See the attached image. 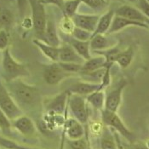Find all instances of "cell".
<instances>
[{"instance_id": "6da1fadb", "label": "cell", "mask_w": 149, "mask_h": 149, "mask_svg": "<svg viewBox=\"0 0 149 149\" xmlns=\"http://www.w3.org/2000/svg\"><path fill=\"white\" fill-rule=\"evenodd\" d=\"M5 85L22 111L24 108H34L41 103V93L36 85L29 84L22 79L13 81Z\"/></svg>"}, {"instance_id": "7a4b0ae2", "label": "cell", "mask_w": 149, "mask_h": 149, "mask_svg": "<svg viewBox=\"0 0 149 149\" xmlns=\"http://www.w3.org/2000/svg\"><path fill=\"white\" fill-rule=\"evenodd\" d=\"M30 76L27 67L13 57L10 47L2 52V80L5 84Z\"/></svg>"}, {"instance_id": "3957f363", "label": "cell", "mask_w": 149, "mask_h": 149, "mask_svg": "<svg viewBox=\"0 0 149 149\" xmlns=\"http://www.w3.org/2000/svg\"><path fill=\"white\" fill-rule=\"evenodd\" d=\"M101 117L104 126L108 127L113 131L118 134L121 137L125 138L128 143H131L136 141V135L126 126L118 113L103 109L101 111Z\"/></svg>"}, {"instance_id": "277c9868", "label": "cell", "mask_w": 149, "mask_h": 149, "mask_svg": "<svg viewBox=\"0 0 149 149\" xmlns=\"http://www.w3.org/2000/svg\"><path fill=\"white\" fill-rule=\"evenodd\" d=\"M28 4L32 11L33 29L34 31L37 39L44 41L45 31L48 15L46 13L45 5H44L40 0H28Z\"/></svg>"}, {"instance_id": "5b68a950", "label": "cell", "mask_w": 149, "mask_h": 149, "mask_svg": "<svg viewBox=\"0 0 149 149\" xmlns=\"http://www.w3.org/2000/svg\"><path fill=\"white\" fill-rule=\"evenodd\" d=\"M0 109L13 121L24 114L21 107L17 105L10 93L9 92L4 82L0 78Z\"/></svg>"}, {"instance_id": "8992f818", "label": "cell", "mask_w": 149, "mask_h": 149, "mask_svg": "<svg viewBox=\"0 0 149 149\" xmlns=\"http://www.w3.org/2000/svg\"><path fill=\"white\" fill-rule=\"evenodd\" d=\"M68 107L73 118L77 119L84 125H86L88 124L89 110L88 103L84 96L69 94Z\"/></svg>"}, {"instance_id": "52a82bcc", "label": "cell", "mask_w": 149, "mask_h": 149, "mask_svg": "<svg viewBox=\"0 0 149 149\" xmlns=\"http://www.w3.org/2000/svg\"><path fill=\"white\" fill-rule=\"evenodd\" d=\"M128 85V81L125 79H121L113 89L106 93L105 107L104 109L118 113L123 100V93Z\"/></svg>"}, {"instance_id": "ba28073f", "label": "cell", "mask_w": 149, "mask_h": 149, "mask_svg": "<svg viewBox=\"0 0 149 149\" xmlns=\"http://www.w3.org/2000/svg\"><path fill=\"white\" fill-rule=\"evenodd\" d=\"M72 76L62 68L59 62H52L43 67V79L48 85H57Z\"/></svg>"}, {"instance_id": "9c48e42d", "label": "cell", "mask_w": 149, "mask_h": 149, "mask_svg": "<svg viewBox=\"0 0 149 149\" xmlns=\"http://www.w3.org/2000/svg\"><path fill=\"white\" fill-rule=\"evenodd\" d=\"M68 97L69 93L67 91H64L51 98H49L44 103L45 112L65 115L68 110Z\"/></svg>"}, {"instance_id": "30bf717a", "label": "cell", "mask_w": 149, "mask_h": 149, "mask_svg": "<svg viewBox=\"0 0 149 149\" xmlns=\"http://www.w3.org/2000/svg\"><path fill=\"white\" fill-rule=\"evenodd\" d=\"M11 125L13 129L26 137L34 136L37 132V127L33 120L25 114H22L11 121Z\"/></svg>"}, {"instance_id": "8fae6325", "label": "cell", "mask_w": 149, "mask_h": 149, "mask_svg": "<svg viewBox=\"0 0 149 149\" xmlns=\"http://www.w3.org/2000/svg\"><path fill=\"white\" fill-rule=\"evenodd\" d=\"M62 130L65 133L66 138L70 140L80 139L86 135L84 125L72 117L66 118L64 125L62 127Z\"/></svg>"}, {"instance_id": "7c38bea8", "label": "cell", "mask_w": 149, "mask_h": 149, "mask_svg": "<svg viewBox=\"0 0 149 149\" xmlns=\"http://www.w3.org/2000/svg\"><path fill=\"white\" fill-rule=\"evenodd\" d=\"M100 15L97 14H80L77 13L72 20L77 27L84 29L93 33L96 28Z\"/></svg>"}, {"instance_id": "4fadbf2b", "label": "cell", "mask_w": 149, "mask_h": 149, "mask_svg": "<svg viewBox=\"0 0 149 149\" xmlns=\"http://www.w3.org/2000/svg\"><path fill=\"white\" fill-rule=\"evenodd\" d=\"M98 90L104 91L102 88L101 84H93V83H89L86 81L79 80L72 84L66 91L68 92L70 95H78L85 97Z\"/></svg>"}, {"instance_id": "5bb4252c", "label": "cell", "mask_w": 149, "mask_h": 149, "mask_svg": "<svg viewBox=\"0 0 149 149\" xmlns=\"http://www.w3.org/2000/svg\"><path fill=\"white\" fill-rule=\"evenodd\" d=\"M131 26H135V27H141V28H144V29H148V26L146 23L140 22H135V21H131L126 18L118 16L115 15L113 20L112 25L107 32V34H113L116 33H118L124 29H125L127 27H131Z\"/></svg>"}, {"instance_id": "9a60e30c", "label": "cell", "mask_w": 149, "mask_h": 149, "mask_svg": "<svg viewBox=\"0 0 149 149\" xmlns=\"http://www.w3.org/2000/svg\"><path fill=\"white\" fill-rule=\"evenodd\" d=\"M44 42L55 47H59L61 45V40L59 36L56 23L51 17H48L47 19Z\"/></svg>"}, {"instance_id": "2e32d148", "label": "cell", "mask_w": 149, "mask_h": 149, "mask_svg": "<svg viewBox=\"0 0 149 149\" xmlns=\"http://www.w3.org/2000/svg\"><path fill=\"white\" fill-rule=\"evenodd\" d=\"M58 62H72L83 64L84 61L78 55V53L68 43H65L59 46Z\"/></svg>"}, {"instance_id": "e0dca14e", "label": "cell", "mask_w": 149, "mask_h": 149, "mask_svg": "<svg viewBox=\"0 0 149 149\" xmlns=\"http://www.w3.org/2000/svg\"><path fill=\"white\" fill-rule=\"evenodd\" d=\"M115 15L129 19V20H131V21L143 23H145V21L147 19L144 16V15L140 11L139 9L130 4H123L120 7H118L115 10Z\"/></svg>"}, {"instance_id": "ac0fdd59", "label": "cell", "mask_w": 149, "mask_h": 149, "mask_svg": "<svg viewBox=\"0 0 149 149\" xmlns=\"http://www.w3.org/2000/svg\"><path fill=\"white\" fill-rule=\"evenodd\" d=\"M115 10H109L103 13L102 15H100L96 28L95 32L92 33L91 37L97 34H107V32L112 25Z\"/></svg>"}, {"instance_id": "d6986e66", "label": "cell", "mask_w": 149, "mask_h": 149, "mask_svg": "<svg viewBox=\"0 0 149 149\" xmlns=\"http://www.w3.org/2000/svg\"><path fill=\"white\" fill-rule=\"evenodd\" d=\"M33 43L40 51L41 53L48 58L49 61L52 62H58V58H59V47L50 45L45 42L34 38L33 40Z\"/></svg>"}, {"instance_id": "ffe728a7", "label": "cell", "mask_w": 149, "mask_h": 149, "mask_svg": "<svg viewBox=\"0 0 149 149\" xmlns=\"http://www.w3.org/2000/svg\"><path fill=\"white\" fill-rule=\"evenodd\" d=\"M68 37L69 38L67 43H68L74 49V50L84 61H87L92 57L90 41H79L72 38L70 36Z\"/></svg>"}, {"instance_id": "44dd1931", "label": "cell", "mask_w": 149, "mask_h": 149, "mask_svg": "<svg viewBox=\"0 0 149 149\" xmlns=\"http://www.w3.org/2000/svg\"><path fill=\"white\" fill-rule=\"evenodd\" d=\"M112 41L106 36V34H97L92 36L90 40L91 49L94 53L106 50L114 46Z\"/></svg>"}, {"instance_id": "7402d4cb", "label": "cell", "mask_w": 149, "mask_h": 149, "mask_svg": "<svg viewBox=\"0 0 149 149\" xmlns=\"http://www.w3.org/2000/svg\"><path fill=\"white\" fill-rule=\"evenodd\" d=\"M100 149H117V143L113 131L108 127L104 126L100 134Z\"/></svg>"}, {"instance_id": "603a6c76", "label": "cell", "mask_w": 149, "mask_h": 149, "mask_svg": "<svg viewBox=\"0 0 149 149\" xmlns=\"http://www.w3.org/2000/svg\"><path fill=\"white\" fill-rule=\"evenodd\" d=\"M104 67H105V58L102 56L98 55L97 56L95 57L92 56L91 59L84 61V62L82 64L80 72L79 73V75L92 72L94 71L104 68Z\"/></svg>"}, {"instance_id": "cb8c5ba5", "label": "cell", "mask_w": 149, "mask_h": 149, "mask_svg": "<svg viewBox=\"0 0 149 149\" xmlns=\"http://www.w3.org/2000/svg\"><path fill=\"white\" fill-rule=\"evenodd\" d=\"M135 50L134 48L130 46L125 49H121L118 53V56L115 60V63L118 65V67L122 69H126L129 68L134 59Z\"/></svg>"}, {"instance_id": "d4e9b609", "label": "cell", "mask_w": 149, "mask_h": 149, "mask_svg": "<svg viewBox=\"0 0 149 149\" xmlns=\"http://www.w3.org/2000/svg\"><path fill=\"white\" fill-rule=\"evenodd\" d=\"M85 100L87 103L91 105L95 110L102 111L105 107V100H106V93L104 91L98 90L93 92L89 95L85 96Z\"/></svg>"}, {"instance_id": "484cf974", "label": "cell", "mask_w": 149, "mask_h": 149, "mask_svg": "<svg viewBox=\"0 0 149 149\" xmlns=\"http://www.w3.org/2000/svg\"><path fill=\"white\" fill-rule=\"evenodd\" d=\"M65 149H91L90 141L86 135L84 137L77 140H70L66 138Z\"/></svg>"}, {"instance_id": "4316f807", "label": "cell", "mask_w": 149, "mask_h": 149, "mask_svg": "<svg viewBox=\"0 0 149 149\" xmlns=\"http://www.w3.org/2000/svg\"><path fill=\"white\" fill-rule=\"evenodd\" d=\"M76 26L72 17L68 15H63L58 24V28L61 33L67 36H71Z\"/></svg>"}, {"instance_id": "83f0119b", "label": "cell", "mask_w": 149, "mask_h": 149, "mask_svg": "<svg viewBox=\"0 0 149 149\" xmlns=\"http://www.w3.org/2000/svg\"><path fill=\"white\" fill-rule=\"evenodd\" d=\"M14 15L9 10H0V29H5L9 32L14 23Z\"/></svg>"}, {"instance_id": "f1b7e54d", "label": "cell", "mask_w": 149, "mask_h": 149, "mask_svg": "<svg viewBox=\"0 0 149 149\" xmlns=\"http://www.w3.org/2000/svg\"><path fill=\"white\" fill-rule=\"evenodd\" d=\"M82 3V0H66L62 13L63 15H68L72 18L78 13L79 8Z\"/></svg>"}, {"instance_id": "f546056e", "label": "cell", "mask_w": 149, "mask_h": 149, "mask_svg": "<svg viewBox=\"0 0 149 149\" xmlns=\"http://www.w3.org/2000/svg\"><path fill=\"white\" fill-rule=\"evenodd\" d=\"M104 72H105V68H102L94 71L92 72L81 74L79 76H80L81 80L93 83V84H101L103 79Z\"/></svg>"}, {"instance_id": "4dcf8cb0", "label": "cell", "mask_w": 149, "mask_h": 149, "mask_svg": "<svg viewBox=\"0 0 149 149\" xmlns=\"http://www.w3.org/2000/svg\"><path fill=\"white\" fill-rule=\"evenodd\" d=\"M0 148L5 149H39L24 146V145H22L10 138L3 136L1 135H0Z\"/></svg>"}, {"instance_id": "1f68e13d", "label": "cell", "mask_w": 149, "mask_h": 149, "mask_svg": "<svg viewBox=\"0 0 149 149\" xmlns=\"http://www.w3.org/2000/svg\"><path fill=\"white\" fill-rule=\"evenodd\" d=\"M82 3L96 12L103 10L107 5V2L106 0H82Z\"/></svg>"}, {"instance_id": "d6a6232c", "label": "cell", "mask_w": 149, "mask_h": 149, "mask_svg": "<svg viewBox=\"0 0 149 149\" xmlns=\"http://www.w3.org/2000/svg\"><path fill=\"white\" fill-rule=\"evenodd\" d=\"M91 33L76 26L70 37H72L74 39L79 40V41H90L91 38Z\"/></svg>"}, {"instance_id": "836d02e7", "label": "cell", "mask_w": 149, "mask_h": 149, "mask_svg": "<svg viewBox=\"0 0 149 149\" xmlns=\"http://www.w3.org/2000/svg\"><path fill=\"white\" fill-rule=\"evenodd\" d=\"M11 120L0 109V131L8 134L11 131Z\"/></svg>"}, {"instance_id": "e575fe53", "label": "cell", "mask_w": 149, "mask_h": 149, "mask_svg": "<svg viewBox=\"0 0 149 149\" xmlns=\"http://www.w3.org/2000/svg\"><path fill=\"white\" fill-rule=\"evenodd\" d=\"M59 64L67 72L71 73L72 75L79 74L80 72L81 67H82V64L72 63V62H59Z\"/></svg>"}, {"instance_id": "d590c367", "label": "cell", "mask_w": 149, "mask_h": 149, "mask_svg": "<svg viewBox=\"0 0 149 149\" xmlns=\"http://www.w3.org/2000/svg\"><path fill=\"white\" fill-rule=\"evenodd\" d=\"M10 45V33L5 29H0V51L3 52Z\"/></svg>"}, {"instance_id": "8d00e7d4", "label": "cell", "mask_w": 149, "mask_h": 149, "mask_svg": "<svg viewBox=\"0 0 149 149\" xmlns=\"http://www.w3.org/2000/svg\"><path fill=\"white\" fill-rule=\"evenodd\" d=\"M136 4V8L140 10V11L144 15L146 18L149 19V3H148L146 0H138Z\"/></svg>"}, {"instance_id": "74e56055", "label": "cell", "mask_w": 149, "mask_h": 149, "mask_svg": "<svg viewBox=\"0 0 149 149\" xmlns=\"http://www.w3.org/2000/svg\"><path fill=\"white\" fill-rule=\"evenodd\" d=\"M66 0H40V2L44 5H54L60 9V10L63 13L64 10V4Z\"/></svg>"}, {"instance_id": "f35d334b", "label": "cell", "mask_w": 149, "mask_h": 149, "mask_svg": "<svg viewBox=\"0 0 149 149\" xmlns=\"http://www.w3.org/2000/svg\"><path fill=\"white\" fill-rule=\"evenodd\" d=\"M124 147L125 149H148L146 146L145 142L139 141H135L134 142L131 143L124 144Z\"/></svg>"}, {"instance_id": "ab89813d", "label": "cell", "mask_w": 149, "mask_h": 149, "mask_svg": "<svg viewBox=\"0 0 149 149\" xmlns=\"http://www.w3.org/2000/svg\"><path fill=\"white\" fill-rule=\"evenodd\" d=\"M15 1H16V4H17L20 16L24 17L25 12L26 10V6L28 5V0H15Z\"/></svg>"}, {"instance_id": "60d3db41", "label": "cell", "mask_w": 149, "mask_h": 149, "mask_svg": "<svg viewBox=\"0 0 149 149\" xmlns=\"http://www.w3.org/2000/svg\"><path fill=\"white\" fill-rule=\"evenodd\" d=\"M22 26L24 29L29 30L31 28H33V21L31 17H24L22 19Z\"/></svg>"}, {"instance_id": "b9f144b4", "label": "cell", "mask_w": 149, "mask_h": 149, "mask_svg": "<svg viewBox=\"0 0 149 149\" xmlns=\"http://www.w3.org/2000/svg\"><path fill=\"white\" fill-rule=\"evenodd\" d=\"M113 133H114L115 140H116V143H117V149H125V147H124V143L121 141L120 136L118 134H117L114 131H113Z\"/></svg>"}, {"instance_id": "7bdbcfd3", "label": "cell", "mask_w": 149, "mask_h": 149, "mask_svg": "<svg viewBox=\"0 0 149 149\" xmlns=\"http://www.w3.org/2000/svg\"><path fill=\"white\" fill-rule=\"evenodd\" d=\"M65 140H66V136H65L64 131L62 130V132H61V143H60L59 149H65Z\"/></svg>"}, {"instance_id": "ee69618b", "label": "cell", "mask_w": 149, "mask_h": 149, "mask_svg": "<svg viewBox=\"0 0 149 149\" xmlns=\"http://www.w3.org/2000/svg\"><path fill=\"white\" fill-rule=\"evenodd\" d=\"M127 2L130 3H136L138 2V0H125Z\"/></svg>"}, {"instance_id": "f6af8a7d", "label": "cell", "mask_w": 149, "mask_h": 149, "mask_svg": "<svg viewBox=\"0 0 149 149\" xmlns=\"http://www.w3.org/2000/svg\"><path fill=\"white\" fill-rule=\"evenodd\" d=\"M145 23L147 24V26H148V30H149V19H146V21H145Z\"/></svg>"}, {"instance_id": "bcb514c9", "label": "cell", "mask_w": 149, "mask_h": 149, "mask_svg": "<svg viewBox=\"0 0 149 149\" xmlns=\"http://www.w3.org/2000/svg\"><path fill=\"white\" fill-rule=\"evenodd\" d=\"M145 144H146V146L148 147V148L149 149V139L147 141H145Z\"/></svg>"}, {"instance_id": "7dc6e473", "label": "cell", "mask_w": 149, "mask_h": 149, "mask_svg": "<svg viewBox=\"0 0 149 149\" xmlns=\"http://www.w3.org/2000/svg\"><path fill=\"white\" fill-rule=\"evenodd\" d=\"M107 3H108V1H118V2H123L124 0H106Z\"/></svg>"}, {"instance_id": "c3c4849f", "label": "cell", "mask_w": 149, "mask_h": 149, "mask_svg": "<svg viewBox=\"0 0 149 149\" xmlns=\"http://www.w3.org/2000/svg\"><path fill=\"white\" fill-rule=\"evenodd\" d=\"M2 56V52L0 51V56Z\"/></svg>"}, {"instance_id": "681fc988", "label": "cell", "mask_w": 149, "mask_h": 149, "mask_svg": "<svg viewBox=\"0 0 149 149\" xmlns=\"http://www.w3.org/2000/svg\"><path fill=\"white\" fill-rule=\"evenodd\" d=\"M146 1H147V2H148V3H149V0H146Z\"/></svg>"}, {"instance_id": "f907efd6", "label": "cell", "mask_w": 149, "mask_h": 149, "mask_svg": "<svg viewBox=\"0 0 149 149\" xmlns=\"http://www.w3.org/2000/svg\"><path fill=\"white\" fill-rule=\"evenodd\" d=\"M148 130H149V119H148Z\"/></svg>"}, {"instance_id": "816d5d0a", "label": "cell", "mask_w": 149, "mask_h": 149, "mask_svg": "<svg viewBox=\"0 0 149 149\" xmlns=\"http://www.w3.org/2000/svg\"><path fill=\"white\" fill-rule=\"evenodd\" d=\"M0 149H5V148H0Z\"/></svg>"}]
</instances>
